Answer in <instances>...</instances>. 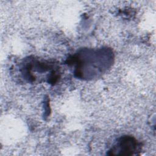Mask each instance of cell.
I'll return each instance as SVG.
<instances>
[{
	"instance_id": "obj_1",
	"label": "cell",
	"mask_w": 156,
	"mask_h": 156,
	"mask_svg": "<svg viewBox=\"0 0 156 156\" xmlns=\"http://www.w3.org/2000/svg\"><path fill=\"white\" fill-rule=\"evenodd\" d=\"M138 144L136 140L129 136H125L121 137L117 144L113 147L109 151L111 153L110 155H133L138 150Z\"/></svg>"
}]
</instances>
